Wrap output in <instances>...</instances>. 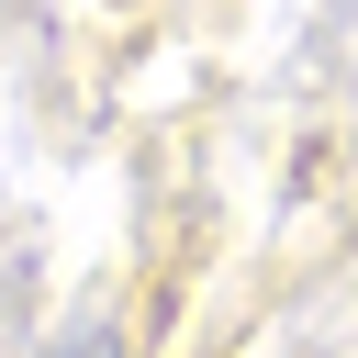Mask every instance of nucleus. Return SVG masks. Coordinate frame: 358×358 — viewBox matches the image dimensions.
I'll list each match as a JSON object with an SVG mask.
<instances>
[{"label": "nucleus", "instance_id": "nucleus-1", "mask_svg": "<svg viewBox=\"0 0 358 358\" xmlns=\"http://www.w3.org/2000/svg\"><path fill=\"white\" fill-rule=\"evenodd\" d=\"M56 358H112V336H101V324H78V336H56Z\"/></svg>", "mask_w": 358, "mask_h": 358}]
</instances>
